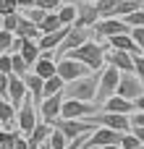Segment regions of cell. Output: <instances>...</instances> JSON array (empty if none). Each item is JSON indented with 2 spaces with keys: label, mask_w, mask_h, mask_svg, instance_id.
<instances>
[{
  "label": "cell",
  "mask_w": 144,
  "mask_h": 149,
  "mask_svg": "<svg viewBox=\"0 0 144 149\" xmlns=\"http://www.w3.org/2000/svg\"><path fill=\"white\" fill-rule=\"evenodd\" d=\"M68 60H76V63H81V65H87L89 71H97L102 63H105V50L97 45V42H84L81 47H76V50H71L68 55H66ZM63 60V58H60Z\"/></svg>",
  "instance_id": "2"
},
{
  "label": "cell",
  "mask_w": 144,
  "mask_h": 149,
  "mask_svg": "<svg viewBox=\"0 0 144 149\" xmlns=\"http://www.w3.org/2000/svg\"><path fill=\"white\" fill-rule=\"evenodd\" d=\"M102 107H105V113H110V115H134L136 110H134V102H126V100H121V97H110L108 102H102Z\"/></svg>",
  "instance_id": "16"
},
{
  "label": "cell",
  "mask_w": 144,
  "mask_h": 149,
  "mask_svg": "<svg viewBox=\"0 0 144 149\" xmlns=\"http://www.w3.org/2000/svg\"><path fill=\"white\" fill-rule=\"evenodd\" d=\"M102 149H121L118 144H110V147H102Z\"/></svg>",
  "instance_id": "43"
},
{
  "label": "cell",
  "mask_w": 144,
  "mask_h": 149,
  "mask_svg": "<svg viewBox=\"0 0 144 149\" xmlns=\"http://www.w3.org/2000/svg\"><path fill=\"white\" fill-rule=\"evenodd\" d=\"M0 73L3 76H13V71H10V55H0Z\"/></svg>",
  "instance_id": "37"
},
{
  "label": "cell",
  "mask_w": 144,
  "mask_h": 149,
  "mask_svg": "<svg viewBox=\"0 0 144 149\" xmlns=\"http://www.w3.org/2000/svg\"><path fill=\"white\" fill-rule=\"evenodd\" d=\"M129 126H131V131H134V128H144V113L129 115Z\"/></svg>",
  "instance_id": "36"
},
{
  "label": "cell",
  "mask_w": 144,
  "mask_h": 149,
  "mask_svg": "<svg viewBox=\"0 0 144 149\" xmlns=\"http://www.w3.org/2000/svg\"><path fill=\"white\" fill-rule=\"evenodd\" d=\"M63 0H37V8H42L45 13H55V8L60 5Z\"/></svg>",
  "instance_id": "34"
},
{
  "label": "cell",
  "mask_w": 144,
  "mask_h": 149,
  "mask_svg": "<svg viewBox=\"0 0 144 149\" xmlns=\"http://www.w3.org/2000/svg\"><path fill=\"white\" fill-rule=\"evenodd\" d=\"M39 149H50V147H47V141H45V144H42V147H39Z\"/></svg>",
  "instance_id": "44"
},
{
  "label": "cell",
  "mask_w": 144,
  "mask_h": 149,
  "mask_svg": "<svg viewBox=\"0 0 144 149\" xmlns=\"http://www.w3.org/2000/svg\"><path fill=\"white\" fill-rule=\"evenodd\" d=\"M134 76L144 84V55H136L134 58Z\"/></svg>",
  "instance_id": "35"
},
{
  "label": "cell",
  "mask_w": 144,
  "mask_h": 149,
  "mask_svg": "<svg viewBox=\"0 0 144 149\" xmlns=\"http://www.w3.org/2000/svg\"><path fill=\"white\" fill-rule=\"evenodd\" d=\"M18 18H21V13H18V10H16V13H8V16H3V31L13 34V31H16V26H18Z\"/></svg>",
  "instance_id": "28"
},
{
  "label": "cell",
  "mask_w": 144,
  "mask_h": 149,
  "mask_svg": "<svg viewBox=\"0 0 144 149\" xmlns=\"http://www.w3.org/2000/svg\"><path fill=\"white\" fill-rule=\"evenodd\" d=\"M47 136H50V126H47V123H37V128L29 134L26 144H29V149H39L45 141H47Z\"/></svg>",
  "instance_id": "19"
},
{
  "label": "cell",
  "mask_w": 144,
  "mask_h": 149,
  "mask_svg": "<svg viewBox=\"0 0 144 149\" xmlns=\"http://www.w3.org/2000/svg\"><path fill=\"white\" fill-rule=\"evenodd\" d=\"M5 97H8V76L0 73V100H5Z\"/></svg>",
  "instance_id": "38"
},
{
  "label": "cell",
  "mask_w": 144,
  "mask_h": 149,
  "mask_svg": "<svg viewBox=\"0 0 144 149\" xmlns=\"http://www.w3.org/2000/svg\"><path fill=\"white\" fill-rule=\"evenodd\" d=\"M16 139H18L16 131L3 128V131H0V149H13V141H16Z\"/></svg>",
  "instance_id": "29"
},
{
  "label": "cell",
  "mask_w": 144,
  "mask_h": 149,
  "mask_svg": "<svg viewBox=\"0 0 144 149\" xmlns=\"http://www.w3.org/2000/svg\"><path fill=\"white\" fill-rule=\"evenodd\" d=\"M89 73H92V71H89L87 65H81V63H76V60H68V58H63V60L55 63V76H58L63 84L79 81V79H84V76H89Z\"/></svg>",
  "instance_id": "5"
},
{
  "label": "cell",
  "mask_w": 144,
  "mask_h": 149,
  "mask_svg": "<svg viewBox=\"0 0 144 149\" xmlns=\"http://www.w3.org/2000/svg\"><path fill=\"white\" fill-rule=\"evenodd\" d=\"M16 55H21V60L26 63V68H31V65L39 60V47H37V42L24 39V42H21V50H18Z\"/></svg>",
  "instance_id": "17"
},
{
  "label": "cell",
  "mask_w": 144,
  "mask_h": 149,
  "mask_svg": "<svg viewBox=\"0 0 144 149\" xmlns=\"http://www.w3.org/2000/svg\"><path fill=\"white\" fill-rule=\"evenodd\" d=\"M105 63H108L110 68H115L118 73H134V58H131L129 52H115V50H110V52H105Z\"/></svg>",
  "instance_id": "12"
},
{
  "label": "cell",
  "mask_w": 144,
  "mask_h": 149,
  "mask_svg": "<svg viewBox=\"0 0 144 149\" xmlns=\"http://www.w3.org/2000/svg\"><path fill=\"white\" fill-rule=\"evenodd\" d=\"M108 42H110V50H115V52H129L131 58L142 55V52H139V47L131 42V37H129V34H118V37H110Z\"/></svg>",
  "instance_id": "15"
},
{
  "label": "cell",
  "mask_w": 144,
  "mask_h": 149,
  "mask_svg": "<svg viewBox=\"0 0 144 149\" xmlns=\"http://www.w3.org/2000/svg\"><path fill=\"white\" fill-rule=\"evenodd\" d=\"M13 149H29V144H26V139H21V136H18V139L13 141Z\"/></svg>",
  "instance_id": "41"
},
{
  "label": "cell",
  "mask_w": 144,
  "mask_h": 149,
  "mask_svg": "<svg viewBox=\"0 0 144 149\" xmlns=\"http://www.w3.org/2000/svg\"><path fill=\"white\" fill-rule=\"evenodd\" d=\"M92 31H97L100 37L110 39V37H118V34H129V26L123 21H118V18H102V21H97L92 26Z\"/></svg>",
  "instance_id": "10"
},
{
  "label": "cell",
  "mask_w": 144,
  "mask_h": 149,
  "mask_svg": "<svg viewBox=\"0 0 144 149\" xmlns=\"http://www.w3.org/2000/svg\"><path fill=\"white\" fill-rule=\"evenodd\" d=\"M118 147H121V149H139L142 144H139V141H136L131 134H123V136H121V144H118Z\"/></svg>",
  "instance_id": "33"
},
{
  "label": "cell",
  "mask_w": 144,
  "mask_h": 149,
  "mask_svg": "<svg viewBox=\"0 0 144 149\" xmlns=\"http://www.w3.org/2000/svg\"><path fill=\"white\" fill-rule=\"evenodd\" d=\"M10 71H13V76H18V79H24V76L29 73V68H26V63L21 60V55H10Z\"/></svg>",
  "instance_id": "27"
},
{
  "label": "cell",
  "mask_w": 144,
  "mask_h": 149,
  "mask_svg": "<svg viewBox=\"0 0 144 149\" xmlns=\"http://www.w3.org/2000/svg\"><path fill=\"white\" fill-rule=\"evenodd\" d=\"M129 37H131V42L139 47V52L144 55V26H136V29H129Z\"/></svg>",
  "instance_id": "31"
},
{
  "label": "cell",
  "mask_w": 144,
  "mask_h": 149,
  "mask_svg": "<svg viewBox=\"0 0 144 149\" xmlns=\"http://www.w3.org/2000/svg\"><path fill=\"white\" fill-rule=\"evenodd\" d=\"M89 34H92V29H73V26H71V31L66 34V39H63L60 47L55 50V58H66L71 50H76V47H81L84 42H89Z\"/></svg>",
  "instance_id": "8"
},
{
  "label": "cell",
  "mask_w": 144,
  "mask_h": 149,
  "mask_svg": "<svg viewBox=\"0 0 144 149\" xmlns=\"http://www.w3.org/2000/svg\"><path fill=\"white\" fill-rule=\"evenodd\" d=\"M139 149H144V147H139Z\"/></svg>",
  "instance_id": "46"
},
{
  "label": "cell",
  "mask_w": 144,
  "mask_h": 149,
  "mask_svg": "<svg viewBox=\"0 0 144 149\" xmlns=\"http://www.w3.org/2000/svg\"><path fill=\"white\" fill-rule=\"evenodd\" d=\"M118 81H121V73L115 68H105L100 73V81H97V94H94V102H108L110 97H115V89H118Z\"/></svg>",
  "instance_id": "4"
},
{
  "label": "cell",
  "mask_w": 144,
  "mask_h": 149,
  "mask_svg": "<svg viewBox=\"0 0 144 149\" xmlns=\"http://www.w3.org/2000/svg\"><path fill=\"white\" fill-rule=\"evenodd\" d=\"M63 81L58 79V76H52V79H47L45 84H42V100H47V97H55V94H60L63 92Z\"/></svg>",
  "instance_id": "21"
},
{
  "label": "cell",
  "mask_w": 144,
  "mask_h": 149,
  "mask_svg": "<svg viewBox=\"0 0 144 149\" xmlns=\"http://www.w3.org/2000/svg\"><path fill=\"white\" fill-rule=\"evenodd\" d=\"M10 120H16V110H13V107H10L5 100H0V126L5 128Z\"/></svg>",
  "instance_id": "26"
},
{
  "label": "cell",
  "mask_w": 144,
  "mask_h": 149,
  "mask_svg": "<svg viewBox=\"0 0 144 149\" xmlns=\"http://www.w3.org/2000/svg\"><path fill=\"white\" fill-rule=\"evenodd\" d=\"M47 147H50V149H66V147H68V141H66V136H63L60 131H55V128L50 126V136H47Z\"/></svg>",
  "instance_id": "24"
},
{
  "label": "cell",
  "mask_w": 144,
  "mask_h": 149,
  "mask_svg": "<svg viewBox=\"0 0 144 149\" xmlns=\"http://www.w3.org/2000/svg\"><path fill=\"white\" fill-rule=\"evenodd\" d=\"M58 18H60V24H63V26H73V21H76V3L60 5V10H58Z\"/></svg>",
  "instance_id": "23"
},
{
  "label": "cell",
  "mask_w": 144,
  "mask_h": 149,
  "mask_svg": "<svg viewBox=\"0 0 144 149\" xmlns=\"http://www.w3.org/2000/svg\"><path fill=\"white\" fill-rule=\"evenodd\" d=\"M134 110H136V113H144V97H139V100L134 102Z\"/></svg>",
  "instance_id": "42"
},
{
  "label": "cell",
  "mask_w": 144,
  "mask_h": 149,
  "mask_svg": "<svg viewBox=\"0 0 144 149\" xmlns=\"http://www.w3.org/2000/svg\"><path fill=\"white\" fill-rule=\"evenodd\" d=\"M10 45H13V34H8V31L0 29V55H8L10 52Z\"/></svg>",
  "instance_id": "32"
},
{
  "label": "cell",
  "mask_w": 144,
  "mask_h": 149,
  "mask_svg": "<svg viewBox=\"0 0 144 149\" xmlns=\"http://www.w3.org/2000/svg\"><path fill=\"white\" fill-rule=\"evenodd\" d=\"M129 134H131V136H134V139L144 147V128H134V131H129Z\"/></svg>",
  "instance_id": "40"
},
{
  "label": "cell",
  "mask_w": 144,
  "mask_h": 149,
  "mask_svg": "<svg viewBox=\"0 0 144 149\" xmlns=\"http://www.w3.org/2000/svg\"><path fill=\"white\" fill-rule=\"evenodd\" d=\"M21 16H24V18H26V21H29V24H34V26H37V29H39V24H42V21H45V16H47V13H45V10H42V8H37V5H34V8H29V10H24V13H21Z\"/></svg>",
  "instance_id": "25"
},
{
  "label": "cell",
  "mask_w": 144,
  "mask_h": 149,
  "mask_svg": "<svg viewBox=\"0 0 144 149\" xmlns=\"http://www.w3.org/2000/svg\"><path fill=\"white\" fill-rule=\"evenodd\" d=\"M84 144H87V136H81V139H73V141H71L66 149H84Z\"/></svg>",
  "instance_id": "39"
},
{
  "label": "cell",
  "mask_w": 144,
  "mask_h": 149,
  "mask_svg": "<svg viewBox=\"0 0 144 149\" xmlns=\"http://www.w3.org/2000/svg\"><path fill=\"white\" fill-rule=\"evenodd\" d=\"M63 24H60V18H58V13H47L45 16V21L39 24V37L42 34H52V31H58Z\"/></svg>",
  "instance_id": "22"
},
{
  "label": "cell",
  "mask_w": 144,
  "mask_h": 149,
  "mask_svg": "<svg viewBox=\"0 0 144 149\" xmlns=\"http://www.w3.org/2000/svg\"><path fill=\"white\" fill-rule=\"evenodd\" d=\"M34 76H39L42 81L52 79V76H55V60H52V58H42V55H39V60L34 63Z\"/></svg>",
  "instance_id": "20"
},
{
  "label": "cell",
  "mask_w": 144,
  "mask_h": 149,
  "mask_svg": "<svg viewBox=\"0 0 144 149\" xmlns=\"http://www.w3.org/2000/svg\"><path fill=\"white\" fill-rule=\"evenodd\" d=\"M100 21L94 5H87V3H79L76 5V21H73V29H92L94 24Z\"/></svg>",
  "instance_id": "11"
},
{
  "label": "cell",
  "mask_w": 144,
  "mask_h": 149,
  "mask_svg": "<svg viewBox=\"0 0 144 149\" xmlns=\"http://www.w3.org/2000/svg\"><path fill=\"white\" fill-rule=\"evenodd\" d=\"M115 97H121V100H126V102H136L139 97H144V84L134 76V73H121Z\"/></svg>",
  "instance_id": "6"
},
{
  "label": "cell",
  "mask_w": 144,
  "mask_h": 149,
  "mask_svg": "<svg viewBox=\"0 0 144 149\" xmlns=\"http://www.w3.org/2000/svg\"><path fill=\"white\" fill-rule=\"evenodd\" d=\"M129 29H136V26H144V8L142 10H136V13H131V16H126V18H121Z\"/></svg>",
  "instance_id": "30"
},
{
  "label": "cell",
  "mask_w": 144,
  "mask_h": 149,
  "mask_svg": "<svg viewBox=\"0 0 144 149\" xmlns=\"http://www.w3.org/2000/svg\"><path fill=\"white\" fill-rule=\"evenodd\" d=\"M16 120H18L21 134H26V136L37 128V113H34V105H31V97H29V94H26V100L21 102V107L16 110Z\"/></svg>",
  "instance_id": "9"
},
{
  "label": "cell",
  "mask_w": 144,
  "mask_h": 149,
  "mask_svg": "<svg viewBox=\"0 0 144 149\" xmlns=\"http://www.w3.org/2000/svg\"><path fill=\"white\" fill-rule=\"evenodd\" d=\"M0 131H3V126H0Z\"/></svg>",
  "instance_id": "45"
},
{
  "label": "cell",
  "mask_w": 144,
  "mask_h": 149,
  "mask_svg": "<svg viewBox=\"0 0 144 149\" xmlns=\"http://www.w3.org/2000/svg\"><path fill=\"white\" fill-rule=\"evenodd\" d=\"M60 105H63V94H55V97H47L39 102V113H42V123H52L60 118Z\"/></svg>",
  "instance_id": "14"
},
{
  "label": "cell",
  "mask_w": 144,
  "mask_h": 149,
  "mask_svg": "<svg viewBox=\"0 0 144 149\" xmlns=\"http://www.w3.org/2000/svg\"><path fill=\"white\" fill-rule=\"evenodd\" d=\"M55 131H60L63 136H66V141L71 144L73 139H81V136H89V134H94V126L92 123H87V120H52L50 123Z\"/></svg>",
  "instance_id": "3"
},
{
  "label": "cell",
  "mask_w": 144,
  "mask_h": 149,
  "mask_svg": "<svg viewBox=\"0 0 144 149\" xmlns=\"http://www.w3.org/2000/svg\"><path fill=\"white\" fill-rule=\"evenodd\" d=\"M13 37H18V39H31V42H37L39 39V29L34 26V24H29L24 16L18 18V26H16V31H13Z\"/></svg>",
  "instance_id": "18"
},
{
  "label": "cell",
  "mask_w": 144,
  "mask_h": 149,
  "mask_svg": "<svg viewBox=\"0 0 144 149\" xmlns=\"http://www.w3.org/2000/svg\"><path fill=\"white\" fill-rule=\"evenodd\" d=\"M24 100H26V86H24V81H21L18 76H8V97H5V102H8L13 110H18Z\"/></svg>",
  "instance_id": "13"
},
{
  "label": "cell",
  "mask_w": 144,
  "mask_h": 149,
  "mask_svg": "<svg viewBox=\"0 0 144 149\" xmlns=\"http://www.w3.org/2000/svg\"><path fill=\"white\" fill-rule=\"evenodd\" d=\"M94 113L92 102H76V100H63L60 105V120H89V115Z\"/></svg>",
  "instance_id": "7"
},
{
  "label": "cell",
  "mask_w": 144,
  "mask_h": 149,
  "mask_svg": "<svg viewBox=\"0 0 144 149\" xmlns=\"http://www.w3.org/2000/svg\"><path fill=\"white\" fill-rule=\"evenodd\" d=\"M97 81H100V73H89L79 81H71L63 86V100H76V102H92L94 105V94H97Z\"/></svg>",
  "instance_id": "1"
}]
</instances>
